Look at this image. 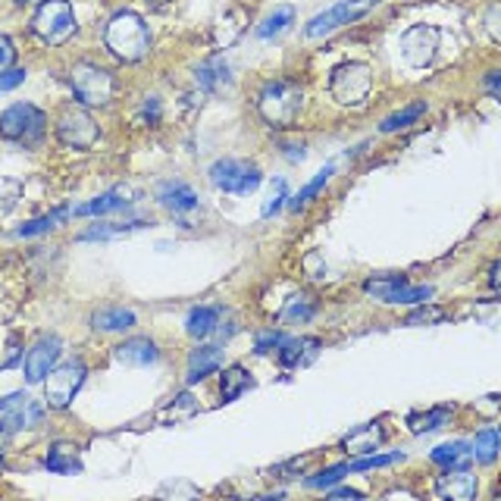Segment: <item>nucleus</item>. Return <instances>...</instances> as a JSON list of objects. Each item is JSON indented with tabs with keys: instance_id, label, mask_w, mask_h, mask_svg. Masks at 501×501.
<instances>
[{
	"instance_id": "obj_1",
	"label": "nucleus",
	"mask_w": 501,
	"mask_h": 501,
	"mask_svg": "<svg viewBox=\"0 0 501 501\" xmlns=\"http://www.w3.org/2000/svg\"><path fill=\"white\" fill-rule=\"evenodd\" d=\"M104 44L107 50L123 63H138L151 54V32L147 22L132 10L116 13L104 28Z\"/></svg>"
},
{
	"instance_id": "obj_2",
	"label": "nucleus",
	"mask_w": 501,
	"mask_h": 501,
	"mask_svg": "<svg viewBox=\"0 0 501 501\" xmlns=\"http://www.w3.org/2000/svg\"><path fill=\"white\" fill-rule=\"evenodd\" d=\"M301 107H304V91L292 79H272L257 94V110L272 129H292L301 116Z\"/></svg>"
},
{
	"instance_id": "obj_3",
	"label": "nucleus",
	"mask_w": 501,
	"mask_h": 501,
	"mask_svg": "<svg viewBox=\"0 0 501 501\" xmlns=\"http://www.w3.org/2000/svg\"><path fill=\"white\" fill-rule=\"evenodd\" d=\"M32 35L41 38L50 48H60L76 35V13H72L69 0H44L38 4L32 16Z\"/></svg>"
},
{
	"instance_id": "obj_4",
	"label": "nucleus",
	"mask_w": 501,
	"mask_h": 501,
	"mask_svg": "<svg viewBox=\"0 0 501 501\" xmlns=\"http://www.w3.org/2000/svg\"><path fill=\"white\" fill-rule=\"evenodd\" d=\"M44 129H48V116L35 104H26V101L0 113V138H6V142L35 147L44 138Z\"/></svg>"
},
{
	"instance_id": "obj_5",
	"label": "nucleus",
	"mask_w": 501,
	"mask_h": 501,
	"mask_svg": "<svg viewBox=\"0 0 501 501\" xmlns=\"http://www.w3.org/2000/svg\"><path fill=\"white\" fill-rule=\"evenodd\" d=\"M373 91V72L367 63H342L333 69L329 79V94L336 98V104L342 107H360Z\"/></svg>"
},
{
	"instance_id": "obj_6",
	"label": "nucleus",
	"mask_w": 501,
	"mask_h": 501,
	"mask_svg": "<svg viewBox=\"0 0 501 501\" xmlns=\"http://www.w3.org/2000/svg\"><path fill=\"white\" fill-rule=\"evenodd\" d=\"M210 182L213 188L226 191V195H239V197H248L261 188L263 176L261 169L248 160H235V157H223L210 166Z\"/></svg>"
},
{
	"instance_id": "obj_7",
	"label": "nucleus",
	"mask_w": 501,
	"mask_h": 501,
	"mask_svg": "<svg viewBox=\"0 0 501 501\" xmlns=\"http://www.w3.org/2000/svg\"><path fill=\"white\" fill-rule=\"evenodd\" d=\"M69 82H72V91H76V101L82 107H104L110 104V98H113L116 91L113 76L94 63H76Z\"/></svg>"
},
{
	"instance_id": "obj_8",
	"label": "nucleus",
	"mask_w": 501,
	"mask_h": 501,
	"mask_svg": "<svg viewBox=\"0 0 501 501\" xmlns=\"http://www.w3.org/2000/svg\"><path fill=\"white\" fill-rule=\"evenodd\" d=\"M364 292L382 304H426L436 294L432 285H410L404 276H376L367 279Z\"/></svg>"
},
{
	"instance_id": "obj_9",
	"label": "nucleus",
	"mask_w": 501,
	"mask_h": 501,
	"mask_svg": "<svg viewBox=\"0 0 501 501\" xmlns=\"http://www.w3.org/2000/svg\"><path fill=\"white\" fill-rule=\"evenodd\" d=\"M88 376V367L82 360H69V364L63 367H54V370L48 373V379H44V398H48V404L54 410H66L72 401H76L79 389H82Z\"/></svg>"
},
{
	"instance_id": "obj_10",
	"label": "nucleus",
	"mask_w": 501,
	"mask_h": 501,
	"mask_svg": "<svg viewBox=\"0 0 501 501\" xmlns=\"http://www.w3.org/2000/svg\"><path fill=\"white\" fill-rule=\"evenodd\" d=\"M376 4H379V0H338L336 6L316 13V16L307 22L304 35H307V38H323V35H333L342 26H351V22H357L360 16H367V13H370Z\"/></svg>"
},
{
	"instance_id": "obj_11",
	"label": "nucleus",
	"mask_w": 501,
	"mask_h": 501,
	"mask_svg": "<svg viewBox=\"0 0 501 501\" xmlns=\"http://www.w3.org/2000/svg\"><path fill=\"white\" fill-rule=\"evenodd\" d=\"M57 138L66 147H76V151H88V147L98 144L101 129L98 123L91 120V113L82 107H63L60 116H57Z\"/></svg>"
},
{
	"instance_id": "obj_12",
	"label": "nucleus",
	"mask_w": 501,
	"mask_h": 501,
	"mask_svg": "<svg viewBox=\"0 0 501 501\" xmlns=\"http://www.w3.org/2000/svg\"><path fill=\"white\" fill-rule=\"evenodd\" d=\"M439 50V28L436 26H410L408 32L401 35V57L408 60V66L414 69H423V66L432 63Z\"/></svg>"
},
{
	"instance_id": "obj_13",
	"label": "nucleus",
	"mask_w": 501,
	"mask_h": 501,
	"mask_svg": "<svg viewBox=\"0 0 501 501\" xmlns=\"http://www.w3.org/2000/svg\"><path fill=\"white\" fill-rule=\"evenodd\" d=\"M60 351H63V345H60V338L57 336H41L38 342L32 345V348L26 351V382H41V379H48V373L54 370V364L60 360Z\"/></svg>"
},
{
	"instance_id": "obj_14",
	"label": "nucleus",
	"mask_w": 501,
	"mask_h": 501,
	"mask_svg": "<svg viewBox=\"0 0 501 501\" xmlns=\"http://www.w3.org/2000/svg\"><path fill=\"white\" fill-rule=\"evenodd\" d=\"M480 483L470 470H442L436 476V496L442 501H476Z\"/></svg>"
},
{
	"instance_id": "obj_15",
	"label": "nucleus",
	"mask_w": 501,
	"mask_h": 501,
	"mask_svg": "<svg viewBox=\"0 0 501 501\" xmlns=\"http://www.w3.org/2000/svg\"><path fill=\"white\" fill-rule=\"evenodd\" d=\"M382 442H386V426H382V420H370L364 426H355L348 436H342V452L355 454V458H367V454L379 452Z\"/></svg>"
},
{
	"instance_id": "obj_16",
	"label": "nucleus",
	"mask_w": 501,
	"mask_h": 501,
	"mask_svg": "<svg viewBox=\"0 0 501 501\" xmlns=\"http://www.w3.org/2000/svg\"><path fill=\"white\" fill-rule=\"evenodd\" d=\"M157 201L160 208H166L169 213H191L201 204V197H197V191L188 186V182L182 179H166L157 186Z\"/></svg>"
},
{
	"instance_id": "obj_17",
	"label": "nucleus",
	"mask_w": 501,
	"mask_h": 501,
	"mask_svg": "<svg viewBox=\"0 0 501 501\" xmlns=\"http://www.w3.org/2000/svg\"><path fill=\"white\" fill-rule=\"evenodd\" d=\"M132 197H135V191L125 188V186H116V188L104 191V195H98L94 201H88V204H82V208H76L72 213H76V217H104V213L132 208Z\"/></svg>"
},
{
	"instance_id": "obj_18",
	"label": "nucleus",
	"mask_w": 501,
	"mask_h": 501,
	"mask_svg": "<svg viewBox=\"0 0 501 501\" xmlns=\"http://www.w3.org/2000/svg\"><path fill=\"white\" fill-rule=\"evenodd\" d=\"M219 367H223V348H219V345H201V348H195L188 355V376H186L188 386L208 379Z\"/></svg>"
},
{
	"instance_id": "obj_19",
	"label": "nucleus",
	"mask_w": 501,
	"mask_h": 501,
	"mask_svg": "<svg viewBox=\"0 0 501 501\" xmlns=\"http://www.w3.org/2000/svg\"><path fill=\"white\" fill-rule=\"evenodd\" d=\"M116 360H120V364H129V367H151L160 360V351L151 338L135 336V338H125L120 348H116Z\"/></svg>"
},
{
	"instance_id": "obj_20",
	"label": "nucleus",
	"mask_w": 501,
	"mask_h": 501,
	"mask_svg": "<svg viewBox=\"0 0 501 501\" xmlns=\"http://www.w3.org/2000/svg\"><path fill=\"white\" fill-rule=\"evenodd\" d=\"M223 314L226 311L219 304L195 307V311L188 314V320H186V333L191 338H210L219 326H223Z\"/></svg>"
},
{
	"instance_id": "obj_21",
	"label": "nucleus",
	"mask_w": 501,
	"mask_h": 501,
	"mask_svg": "<svg viewBox=\"0 0 501 501\" xmlns=\"http://www.w3.org/2000/svg\"><path fill=\"white\" fill-rule=\"evenodd\" d=\"M430 461L436 464L442 470H467L470 461H474V448H470V442H445V445H439L436 452L430 454Z\"/></svg>"
},
{
	"instance_id": "obj_22",
	"label": "nucleus",
	"mask_w": 501,
	"mask_h": 501,
	"mask_svg": "<svg viewBox=\"0 0 501 501\" xmlns=\"http://www.w3.org/2000/svg\"><path fill=\"white\" fill-rule=\"evenodd\" d=\"M320 348H323L320 338H289V342L279 348V364L282 367H307L316 355H320Z\"/></svg>"
},
{
	"instance_id": "obj_23",
	"label": "nucleus",
	"mask_w": 501,
	"mask_h": 501,
	"mask_svg": "<svg viewBox=\"0 0 501 501\" xmlns=\"http://www.w3.org/2000/svg\"><path fill=\"white\" fill-rule=\"evenodd\" d=\"M248 389H254V379H250V373L241 364H232V367H226V370L219 373V395H223L226 404L239 401Z\"/></svg>"
},
{
	"instance_id": "obj_24",
	"label": "nucleus",
	"mask_w": 501,
	"mask_h": 501,
	"mask_svg": "<svg viewBox=\"0 0 501 501\" xmlns=\"http://www.w3.org/2000/svg\"><path fill=\"white\" fill-rule=\"evenodd\" d=\"M44 417V408L35 401H26L22 408L10 410V414L0 417V432L4 436H10V432H19V430H32V426H38Z\"/></svg>"
},
{
	"instance_id": "obj_25",
	"label": "nucleus",
	"mask_w": 501,
	"mask_h": 501,
	"mask_svg": "<svg viewBox=\"0 0 501 501\" xmlns=\"http://www.w3.org/2000/svg\"><path fill=\"white\" fill-rule=\"evenodd\" d=\"M91 326L98 333H125V329L135 326V314L125 311V307H101L91 316Z\"/></svg>"
},
{
	"instance_id": "obj_26",
	"label": "nucleus",
	"mask_w": 501,
	"mask_h": 501,
	"mask_svg": "<svg viewBox=\"0 0 501 501\" xmlns=\"http://www.w3.org/2000/svg\"><path fill=\"white\" fill-rule=\"evenodd\" d=\"M44 467L50 474H60V476H76L82 474V461H79V448L72 445H54L44 458Z\"/></svg>"
},
{
	"instance_id": "obj_27",
	"label": "nucleus",
	"mask_w": 501,
	"mask_h": 501,
	"mask_svg": "<svg viewBox=\"0 0 501 501\" xmlns=\"http://www.w3.org/2000/svg\"><path fill=\"white\" fill-rule=\"evenodd\" d=\"M454 408L452 404H442V408H430V410H420V414H410L408 417V426L414 436H423V432H436L442 426L452 420Z\"/></svg>"
},
{
	"instance_id": "obj_28",
	"label": "nucleus",
	"mask_w": 501,
	"mask_h": 501,
	"mask_svg": "<svg viewBox=\"0 0 501 501\" xmlns=\"http://www.w3.org/2000/svg\"><path fill=\"white\" fill-rule=\"evenodd\" d=\"M197 85L204 88V91H217V88L229 85V66H226L223 57H210L208 63L197 66Z\"/></svg>"
},
{
	"instance_id": "obj_29",
	"label": "nucleus",
	"mask_w": 501,
	"mask_h": 501,
	"mask_svg": "<svg viewBox=\"0 0 501 501\" xmlns=\"http://www.w3.org/2000/svg\"><path fill=\"white\" fill-rule=\"evenodd\" d=\"M294 26V6H276V13H270L267 19L257 26V38L270 41L276 35H285Z\"/></svg>"
},
{
	"instance_id": "obj_30",
	"label": "nucleus",
	"mask_w": 501,
	"mask_h": 501,
	"mask_svg": "<svg viewBox=\"0 0 501 501\" xmlns=\"http://www.w3.org/2000/svg\"><path fill=\"white\" fill-rule=\"evenodd\" d=\"M423 113H426V101H414V104L398 110V113L386 116L382 125H379V132H386V135H392V132H401V129H408V125H414Z\"/></svg>"
},
{
	"instance_id": "obj_31",
	"label": "nucleus",
	"mask_w": 501,
	"mask_h": 501,
	"mask_svg": "<svg viewBox=\"0 0 501 501\" xmlns=\"http://www.w3.org/2000/svg\"><path fill=\"white\" fill-rule=\"evenodd\" d=\"M154 501H201V489L188 480H169L157 489Z\"/></svg>"
},
{
	"instance_id": "obj_32",
	"label": "nucleus",
	"mask_w": 501,
	"mask_h": 501,
	"mask_svg": "<svg viewBox=\"0 0 501 501\" xmlns=\"http://www.w3.org/2000/svg\"><path fill=\"white\" fill-rule=\"evenodd\" d=\"M470 448H474V461L483 464V467H489V464H496L501 445H498V432L496 430H483L480 436L470 442Z\"/></svg>"
},
{
	"instance_id": "obj_33",
	"label": "nucleus",
	"mask_w": 501,
	"mask_h": 501,
	"mask_svg": "<svg viewBox=\"0 0 501 501\" xmlns=\"http://www.w3.org/2000/svg\"><path fill=\"white\" fill-rule=\"evenodd\" d=\"M69 217V210L60 208V210H54V213H48V217H38V219H28V223H22L16 235L19 239H32V235H44V232H54L57 226L63 223V219Z\"/></svg>"
},
{
	"instance_id": "obj_34",
	"label": "nucleus",
	"mask_w": 501,
	"mask_h": 501,
	"mask_svg": "<svg viewBox=\"0 0 501 501\" xmlns=\"http://www.w3.org/2000/svg\"><path fill=\"white\" fill-rule=\"evenodd\" d=\"M333 173H336V164H326V166H323L320 173H316L314 179L307 182V186L301 188L298 195L292 197V204H289V208H292V210H301V208H304V204L311 201V197H316V195H320V191H323V186H326V182L333 179Z\"/></svg>"
},
{
	"instance_id": "obj_35",
	"label": "nucleus",
	"mask_w": 501,
	"mask_h": 501,
	"mask_svg": "<svg viewBox=\"0 0 501 501\" xmlns=\"http://www.w3.org/2000/svg\"><path fill=\"white\" fill-rule=\"evenodd\" d=\"M197 414V401H195V395L191 392H179L173 398V401L166 404V410L164 414H160V420H164V423H179V420H188V417H195Z\"/></svg>"
},
{
	"instance_id": "obj_36",
	"label": "nucleus",
	"mask_w": 501,
	"mask_h": 501,
	"mask_svg": "<svg viewBox=\"0 0 501 501\" xmlns=\"http://www.w3.org/2000/svg\"><path fill=\"white\" fill-rule=\"evenodd\" d=\"M345 476H351V464H333V467L320 470V474L307 476V485H311V489H329V485L342 483Z\"/></svg>"
},
{
	"instance_id": "obj_37",
	"label": "nucleus",
	"mask_w": 501,
	"mask_h": 501,
	"mask_svg": "<svg viewBox=\"0 0 501 501\" xmlns=\"http://www.w3.org/2000/svg\"><path fill=\"white\" fill-rule=\"evenodd\" d=\"M142 219H135V223H101V226H94V229H88L82 232L79 239L82 241H94V239H116V235H125V232H135V229H142Z\"/></svg>"
},
{
	"instance_id": "obj_38",
	"label": "nucleus",
	"mask_w": 501,
	"mask_h": 501,
	"mask_svg": "<svg viewBox=\"0 0 501 501\" xmlns=\"http://www.w3.org/2000/svg\"><path fill=\"white\" fill-rule=\"evenodd\" d=\"M316 314V304L307 294H298V298L289 301V307L282 311V323H307Z\"/></svg>"
},
{
	"instance_id": "obj_39",
	"label": "nucleus",
	"mask_w": 501,
	"mask_h": 501,
	"mask_svg": "<svg viewBox=\"0 0 501 501\" xmlns=\"http://www.w3.org/2000/svg\"><path fill=\"white\" fill-rule=\"evenodd\" d=\"M19 197H22V182L10 179V176H0V219H4L13 208H16Z\"/></svg>"
},
{
	"instance_id": "obj_40",
	"label": "nucleus",
	"mask_w": 501,
	"mask_h": 501,
	"mask_svg": "<svg viewBox=\"0 0 501 501\" xmlns=\"http://www.w3.org/2000/svg\"><path fill=\"white\" fill-rule=\"evenodd\" d=\"M445 320V311L436 307L432 301H426V304H417V311L408 314V326H432V323H442Z\"/></svg>"
},
{
	"instance_id": "obj_41",
	"label": "nucleus",
	"mask_w": 501,
	"mask_h": 501,
	"mask_svg": "<svg viewBox=\"0 0 501 501\" xmlns=\"http://www.w3.org/2000/svg\"><path fill=\"white\" fill-rule=\"evenodd\" d=\"M404 461L401 452L395 454H367V458L351 461V474H364V470H376V467H392V464Z\"/></svg>"
},
{
	"instance_id": "obj_42",
	"label": "nucleus",
	"mask_w": 501,
	"mask_h": 501,
	"mask_svg": "<svg viewBox=\"0 0 501 501\" xmlns=\"http://www.w3.org/2000/svg\"><path fill=\"white\" fill-rule=\"evenodd\" d=\"M289 342L282 333H276V329H270V333H261L257 336V342H254V351L257 355H270V351H279L282 345Z\"/></svg>"
},
{
	"instance_id": "obj_43",
	"label": "nucleus",
	"mask_w": 501,
	"mask_h": 501,
	"mask_svg": "<svg viewBox=\"0 0 501 501\" xmlns=\"http://www.w3.org/2000/svg\"><path fill=\"white\" fill-rule=\"evenodd\" d=\"M483 28H485V35H489L492 41L501 44V4H492L489 10H485Z\"/></svg>"
},
{
	"instance_id": "obj_44",
	"label": "nucleus",
	"mask_w": 501,
	"mask_h": 501,
	"mask_svg": "<svg viewBox=\"0 0 501 501\" xmlns=\"http://www.w3.org/2000/svg\"><path fill=\"white\" fill-rule=\"evenodd\" d=\"M28 72L26 69H4L0 72V91H13V88H19L26 82Z\"/></svg>"
},
{
	"instance_id": "obj_45",
	"label": "nucleus",
	"mask_w": 501,
	"mask_h": 501,
	"mask_svg": "<svg viewBox=\"0 0 501 501\" xmlns=\"http://www.w3.org/2000/svg\"><path fill=\"white\" fill-rule=\"evenodd\" d=\"M13 60H16V44L6 38V35H0V72L10 69Z\"/></svg>"
},
{
	"instance_id": "obj_46",
	"label": "nucleus",
	"mask_w": 501,
	"mask_h": 501,
	"mask_svg": "<svg viewBox=\"0 0 501 501\" xmlns=\"http://www.w3.org/2000/svg\"><path fill=\"white\" fill-rule=\"evenodd\" d=\"M26 401H32V398H28L26 392H13V395H4V398H0V410H4V414H10V410L22 408V404H26Z\"/></svg>"
},
{
	"instance_id": "obj_47",
	"label": "nucleus",
	"mask_w": 501,
	"mask_h": 501,
	"mask_svg": "<svg viewBox=\"0 0 501 501\" xmlns=\"http://www.w3.org/2000/svg\"><path fill=\"white\" fill-rule=\"evenodd\" d=\"M323 501H364L357 489H348V485H342V489H333Z\"/></svg>"
},
{
	"instance_id": "obj_48",
	"label": "nucleus",
	"mask_w": 501,
	"mask_h": 501,
	"mask_svg": "<svg viewBox=\"0 0 501 501\" xmlns=\"http://www.w3.org/2000/svg\"><path fill=\"white\" fill-rule=\"evenodd\" d=\"M282 201H285V182H276V195H272V201L263 208V217H272V213L282 208Z\"/></svg>"
},
{
	"instance_id": "obj_49",
	"label": "nucleus",
	"mask_w": 501,
	"mask_h": 501,
	"mask_svg": "<svg viewBox=\"0 0 501 501\" xmlns=\"http://www.w3.org/2000/svg\"><path fill=\"white\" fill-rule=\"evenodd\" d=\"M485 91H489L492 98L501 104V69H492L489 76H485Z\"/></svg>"
},
{
	"instance_id": "obj_50",
	"label": "nucleus",
	"mask_w": 501,
	"mask_h": 501,
	"mask_svg": "<svg viewBox=\"0 0 501 501\" xmlns=\"http://www.w3.org/2000/svg\"><path fill=\"white\" fill-rule=\"evenodd\" d=\"M489 285L501 292V257H498L496 263H492V270H489Z\"/></svg>"
},
{
	"instance_id": "obj_51",
	"label": "nucleus",
	"mask_w": 501,
	"mask_h": 501,
	"mask_svg": "<svg viewBox=\"0 0 501 501\" xmlns=\"http://www.w3.org/2000/svg\"><path fill=\"white\" fill-rule=\"evenodd\" d=\"M496 432H498V445H501V426H498V430H496Z\"/></svg>"
},
{
	"instance_id": "obj_52",
	"label": "nucleus",
	"mask_w": 501,
	"mask_h": 501,
	"mask_svg": "<svg viewBox=\"0 0 501 501\" xmlns=\"http://www.w3.org/2000/svg\"><path fill=\"white\" fill-rule=\"evenodd\" d=\"M16 4H26V0H16Z\"/></svg>"
},
{
	"instance_id": "obj_53",
	"label": "nucleus",
	"mask_w": 501,
	"mask_h": 501,
	"mask_svg": "<svg viewBox=\"0 0 501 501\" xmlns=\"http://www.w3.org/2000/svg\"><path fill=\"white\" fill-rule=\"evenodd\" d=\"M157 4H166V0H157Z\"/></svg>"
},
{
	"instance_id": "obj_54",
	"label": "nucleus",
	"mask_w": 501,
	"mask_h": 501,
	"mask_svg": "<svg viewBox=\"0 0 501 501\" xmlns=\"http://www.w3.org/2000/svg\"><path fill=\"white\" fill-rule=\"evenodd\" d=\"M41 4H44V0H41Z\"/></svg>"
}]
</instances>
